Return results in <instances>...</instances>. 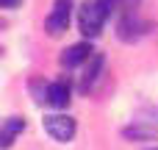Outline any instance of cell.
<instances>
[{
  "mask_svg": "<svg viewBox=\"0 0 158 150\" xmlns=\"http://www.w3.org/2000/svg\"><path fill=\"white\" fill-rule=\"evenodd\" d=\"M106 8L100 6V0H86L78 11V25H81V33L94 39L100 31H103V22H106Z\"/></svg>",
  "mask_w": 158,
  "mask_h": 150,
  "instance_id": "6da1fadb",
  "label": "cell"
},
{
  "mask_svg": "<svg viewBox=\"0 0 158 150\" xmlns=\"http://www.w3.org/2000/svg\"><path fill=\"white\" fill-rule=\"evenodd\" d=\"M44 131L56 142H69L75 136V120L64 117V114H50V117H44Z\"/></svg>",
  "mask_w": 158,
  "mask_h": 150,
  "instance_id": "3957f363",
  "label": "cell"
},
{
  "mask_svg": "<svg viewBox=\"0 0 158 150\" xmlns=\"http://www.w3.org/2000/svg\"><path fill=\"white\" fill-rule=\"evenodd\" d=\"M100 67H103V56L94 53V56H92V64L86 67V72H83V78H81V92H89V89L94 86V81L100 78Z\"/></svg>",
  "mask_w": 158,
  "mask_h": 150,
  "instance_id": "52a82bcc",
  "label": "cell"
},
{
  "mask_svg": "<svg viewBox=\"0 0 158 150\" xmlns=\"http://www.w3.org/2000/svg\"><path fill=\"white\" fill-rule=\"evenodd\" d=\"M47 103L56 106V109H67L69 106V84L64 78L47 86Z\"/></svg>",
  "mask_w": 158,
  "mask_h": 150,
  "instance_id": "5b68a950",
  "label": "cell"
},
{
  "mask_svg": "<svg viewBox=\"0 0 158 150\" xmlns=\"http://www.w3.org/2000/svg\"><path fill=\"white\" fill-rule=\"evenodd\" d=\"M17 3H19V0H0V6H3V8H14Z\"/></svg>",
  "mask_w": 158,
  "mask_h": 150,
  "instance_id": "9c48e42d",
  "label": "cell"
},
{
  "mask_svg": "<svg viewBox=\"0 0 158 150\" xmlns=\"http://www.w3.org/2000/svg\"><path fill=\"white\" fill-rule=\"evenodd\" d=\"M69 17H72V0H56L53 3V11L47 14L44 19V28L50 36H58L69 28Z\"/></svg>",
  "mask_w": 158,
  "mask_h": 150,
  "instance_id": "7a4b0ae2",
  "label": "cell"
},
{
  "mask_svg": "<svg viewBox=\"0 0 158 150\" xmlns=\"http://www.w3.org/2000/svg\"><path fill=\"white\" fill-rule=\"evenodd\" d=\"M100 6L106 8V14H111V11H117V8H119V0H100Z\"/></svg>",
  "mask_w": 158,
  "mask_h": 150,
  "instance_id": "ba28073f",
  "label": "cell"
},
{
  "mask_svg": "<svg viewBox=\"0 0 158 150\" xmlns=\"http://www.w3.org/2000/svg\"><path fill=\"white\" fill-rule=\"evenodd\" d=\"M92 56H94L92 45H89V42H78V45H72V47H67V50L61 53V64H64L67 70H72V67L83 64V61H92Z\"/></svg>",
  "mask_w": 158,
  "mask_h": 150,
  "instance_id": "277c9868",
  "label": "cell"
},
{
  "mask_svg": "<svg viewBox=\"0 0 158 150\" xmlns=\"http://www.w3.org/2000/svg\"><path fill=\"white\" fill-rule=\"evenodd\" d=\"M25 131V120H19V117H11V120H6L3 122V131H0V148H11V142H14V136L17 134H22Z\"/></svg>",
  "mask_w": 158,
  "mask_h": 150,
  "instance_id": "8992f818",
  "label": "cell"
}]
</instances>
